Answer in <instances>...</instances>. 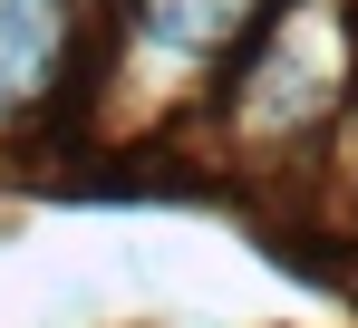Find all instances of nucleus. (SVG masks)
Wrapping results in <instances>:
<instances>
[{
  "instance_id": "1",
  "label": "nucleus",
  "mask_w": 358,
  "mask_h": 328,
  "mask_svg": "<svg viewBox=\"0 0 358 328\" xmlns=\"http://www.w3.org/2000/svg\"><path fill=\"white\" fill-rule=\"evenodd\" d=\"M78 68V0H0V135L59 107Z\"/></svg>"
},
{
  "instance_id": "2",
  "label": "nucleus",
  "mask_w": 358,
  "mask_h": 328,
  "mask_svg": "<svg viewBox=\"0 0 358 328\" xmlns=\"http://www.w3.org/2000/svg\"><path fill=\"white\" fill-rule=\"evenodd\" d=\"M136 29L175 58H223L262 29V0H136Z\"/></svg>"
}]
</instances>
